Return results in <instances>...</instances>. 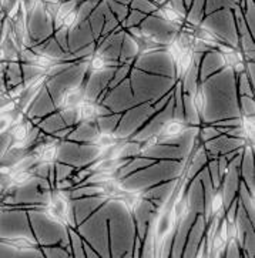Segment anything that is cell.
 <instances>
[{"label":"cell","mask_w":255,"mask_h":258,"mask_svg":"<svg viewBox=\"0 0 255 258\" xmlns=\"http://www.w3.org/2000/svg\"><path fill=\"white\" fill-rule=\"evenodd\" d=\"M200 27L214 34L218 42L227 43L231 47L238 49V33L231 9H218L203 17Z\"/></svg>","instance_id":"obj_1"},{"label":"cell","mask_w":255,"mask_h":258,"mask_svg":"<svg viewBox=\"0 0 255 258\" xmlns=\"http://www.w3.org/2000/svg\"><path fill=\"white\" fill-rule=\"evenodd\" d=\"M100 149L94 143H77L61 140L57 146V161L73 167H86L99 157Z\"/></svg>","instance_id":"obj_2"},{"label":"cell","mask_w":255,"mask_h":258,"mask_svg":"<svg viewBox=\"0 0 255 258\" xmlns=\"http://www.w3.org/2000/svg\"><path fill=\"white\" fill-rule=\"evenodd\" d=\"M154 113H157V110L153 106V103H150V101L139 103V104L133 106L129 110L123 111L121 117H120V121H118V125H117V128L113 133L115 136V139H118V140L130 139L137 130H140L141 127L144 125V123Z\"/></svg>","instance_id":"obj_3"},{"label":"cell","mask_w":255,"mask_h":258,"mask_svg":"<svg viewBox=\"0 0 255 258\" xmlns=\"http://www.w3.org/2000/svg\"><path fill=\"white\" fill-rule=\"evenodd\" d=\"M141 33L160 46H167L178 34L181 26H177L156 15H148L140 23Z\"/></svg>","instance_id":"obj_4"},{"label":"cell","mask_w":255,"mask_h":258,"mask_svg":"<svg viewBox=\"0 0 255 258\" xmlns=\"http://www.w3.org/2000/svg\"><path fill=\"white\" fill-rule=\"evenodd\" d=\"M101 103L104 106H107L111 110V113H123L133 106L139 104L134 94H133L129 77L123 80L121 83L117 84L115 87L110 89Z\"/></svg>","instance_id":"obj_5"},{"label":"cell","mask_w":255,"mask_h":258,"mask_svg":"<svg viewBox=\"0 0 255 258\" xmlns=\"http://www.w3.org/2000/svg\"><path fill=\"white\" fill-rule=\"evenodd\" d=\"M115 67H104L100 70L89 72L84 82H83V92H84V100L94 101L97 100L101 93L107 90L108 83L114 75Z\"/></svg>","instance_id":"obj_6"},{"label":"cell","mask_w":255,"mask_h":258,"mask_svg":"<svg viewBox=\"0 0 255 258\" xmlns=\"http://www.w3.org/2000/svg\"><path fill=\"white\" fill-rule=\"evenodd\" d=\"M247 143V140H244V139H237V137H231L227 134H220V136H217V137L203 143V144H204V149L207 151L208 160H211V158H217L220 154H225V153H230L232 150H238L241 147H244Z\"/></svg>","instance_id":"obj_7"},{"label":"cell","mask_w":255,"mask_h":258,"mask_svg":"<svg viewBox=\"0 0 255 258\" xmlns=\"http://www.w3.org/2000/svg\"><path fill=\"white\" fill-rule=\"evenodd\" d=\"M107 199V196H89V197L72 199L70 204L73 210L76 225L82 224L87 217H90L97 208H100V206H103Z\"/></svg>","instance_id":"obj_8"},{"label":"cell","mask_w":255,"mask_h":258,"mask_svg":"<svg viewBox=\"0 0 255 258\" xmlns=\"http://www.w3.org/2000/svg\"><path fill=\"white\" fill-rule=\"evenodd\" d=\"M96 43L94 34L91 32L90 23L89 20H84L80 23H74L69 29V51L80 50L83 47Z\"/></svg>","instance_id":"obj_9"},{"label":"cell","mask_w":255,"mask_h":258,"mask_svg":"<svg viewBox=\"0 0 255 258\" xmlns=\"http://www.w3.org/2000/svg\"><path fill=\"white\" fill-rule=\"evenodd\" d=\"M197 216L198 214H196L194 211L189 210L185 216L177 220V225H175V231H174L173 245H171L170 257H181L184 245H185V241H187V235H188L189 228H191V225L194 224L196 217Z\"/></svg>","instance_id":"obj_10"},{"label":"cell","mask_w":255,"mask_h":258,"mask_svg":"<svg viewBox=\"0 0 255 258\" xmlns=\"http://www.w3.org/2000/svg\"><path fill=\"white\" fill-rule=\"evenodd\" d=\"M239 177H241V181L247 185L249 192L255 196L254 144L247 143L242 149V156H241V163H239Z\"/></svg>","instance_id":"obj_11"},{"label":"cell","mask_w":255,"mask_h":258,"mask_svg":"<svg viewBox=\"0 0 255 258\" xmlns=\"http://www.w3.org/2000/svg\"><path fill=\"white\" fill-rule=\"evenodd\" d=\"M239 183H241V177H239V167L238 166H230L227 173L222 175L221 190L222 199H224V208H227L232 201L237 199L238 194Z\"/></svg>","instance_id":"obj_12"},{"label":"cell","mask_w":255,"mask_h":258,"mask_svg":"<svg viewBox=\"0 0 255 258\" xmlns=\"http://www.w3.org/2000/svg\"><path fill=\"white\" fill-rule=\"evenodd\" d=\"M207 227V220L204 214H198L196 217V221L194 224L191 225L189 228L188 235H187V241L184 245V250H182L181 257H196V252H197L198 245L204 237Z\"/></svg>","instance_id":"obj_13"},{"label":"cell","mask_w":255,"mask_h":258,"mask_svg":"<svg viewBox=\"0 0 255 258\" xmlns=\"http://www.w3.org/2000/svg\"><path fill=\"white\" fill-rule=\"evenodd\" d=\"M224 67H225V61H224V56L221 51H218L217 49H211L204 53V56L200 61V66H198L200 83H203L206 79H208L210 76H213L217 72H220Z\"/></svg>","instance_id":"obj_14"},{"label":"cell","mask_w":255,"mask_h":258,"mask_svg":"<svg viewBox=\"0 0 255 258\" xmlns=\"http://www.w3.org/2000/svg\"><path fill=\"white\" fill-rule=\"evenodd\" d=\"M57 108L54 106V103H53V99H51V96L47 92V89H46V86H43V89L40 90V93L37 94V97L34 99V101L30 104V107L29 110L26 111L25 116L29 118V120H33V118H43V117H46L50 113H53V111H56Z\"/></svg>","instance_id":"obj_15"},{"label":"cell","mask_w":255,"mask_h":258,"mask_svg":"<svg viewBox=\"0 0 255 258\" xmlns=\"http://www.w3.org/2000/svg\"><path fill=\"white\" fill-rule=\"evenodd\" d=\"M185 200L188 210L194 211L196 214H204V191L200 175L191 178L185 188Z\"/></svg>","instance_id":"obj_16"},{"label":"cell","mask_w":255,"mask_h":258,"mask_svg":"<svg viewBox=\"0 0 255 258\" xmlns=\"http://www.w3.org/2000/svg\"><path fill=\"white\" fill-rule=\"evenodd\" d=\"M99 133V127L96 124V120H84V121H80L74 125L66 140L77 143H94Z\"/></svg>","instance_id":"obj_17"},{"label":"cell","mask_w":255,"mask_h":258,"mask_svg":"<svg viewBox=\"0 0 255 258\" xmlns=\"http://www.w3.org/2000/svg\"><path fill=\"white\" fill-rule=\"evenodd\" d=\"M140 54V46L139 42L133 37L132 34L125 32L123 37V43H121V50H120V56H118V64L123 63H133L134 58Z\"/></svg>","instance_id":"obj_18"},{"label":"cell","mask_w":255,"mask_h":258,"mask_svg":"<svg viewBox=\"0 0 255 258\" xmlns=\"http://www.w3.org/2000/svg\"><path fill=\"white\" fill-rule=\"evenodd\" d=\"M180 84H181V90L184 94H189V96H194L196 92L200 87V77H198V66L193 64L185 70V73L181 76L180 79Z\"/></svg>","instance_id":"obj_19"},{"label":"cell","mask_w":255,"mask_h":258,"mask_svg":"<svg viewBox=\"0 0 255 258\" xmlns=\"http://www.w3.org/2000/svg\"><path fill=\"white\" fill-rule=\"evenodd\" d=\"M107 2L106 0H101L97 3V6L93 9L91 15L89 16V23H90L91 32L94 34V39L97 42V39L100 37L101 34V30H103V26H104V13L107 10Z\"/></svg>","instance_id":"obj_20"},{"label":"cell","mask_w":255,"mask_h":258,"mask_svg":"<svg viewBox=\"0 0 255 258\" xmlns=\"http://www.w3.org/2000/svg\"><path fill=\"white\" fill-rule=\"evenodd\" d=\"M237 200L242 206V208L245 210L247 216L249 217V220L255 224V196L251 194L249 190L247 188V185L242 183H239L238 194H237Z\"/></svg>","instance_id":"obj_21"},{"label":"cell","mask_w":255,"mask_h":258,"mask_svg":"<svg viewBox=\"0 0 255 258\" xmlns=\"http://www.w3.org/2000/svg\"><path fill=\"white\" fill-rule=\"evenodd\" d=\"M37 125L40 127L41 133L43 134H53L54 132H57L60 128H63V127H67L65 124V121H63V118L60 116V113H58V110L56 111H53V113H50L46 117H43L39 120V123Z\"/></svg>","instance_id":"obj_22"},{"label":"cell","mask_w":255,"mask_h":258,"mask_svg":"<svg viewBox=\"0 0 255 258\" xmlns=\"http://www.w3.org/2000/svg\"><path fill=\"white\" fill-rule=\"evenodd\" d=\"M182 110H184V121L187 125H201V117L198 114L197 107L194 104L193 96L182 93Z\"/></svg>","instance_id":"obj_23"},{"label":"cell","mask_w":255,"mask_h":258,"mask_svg":"<svg viewBox=\"0 0 255 258\" xmlns=\"http://www.w3.org/2000/svg\"><path fill=\"white\" fill-rule=\"evenodd\" d=\"M206 3L207 0H193L191 6L188 8L185 23L193 27H197L201 23L203 17L206 16Z\"/></svg>","instance_id":"obj_24"},{"label":"cell","mask_w":255,"mask_h":258,"mask_svg":"<svg viewBox=\"0 0 255 258\" xmlns=\"http://www.w3.org/2000/svg\"><path fill=\"white\" fill-rule=\"evenodd\" d=\"M121 113H110L106 116H100L96 118V124L99 127L100 133H114L118 125Z\"/></svg>","instance_id":"obj_25"},{"label":"cell","mask_w":255,"mask_h":258,"mask_svg":"<svg viewBox=\"0 0 255 258\" xmlns=\"http://www.w3.org/2000/svg\"><path fill=\"white\" fill-rule=\"evenodd\" d=\"M239 6L242 10L244 19L247 22L249 33L255 34V3L254 0H239Z\"/></svg>","instance_id":"obj_26"},{"label":"cell","mask_w":255,"mask_h":258,"mask_svg":"<svg viewBox=\"0 0 255 258\" xmlns=\"http://www.w3.org/2000/svg\"><path fill=\"white\" fill-rule=\"evenodd\" d=\"M69 240H70V252H72V257H84L83 237L73 227H69Z\"/></svg>","instance_id":"obj_27"},{"label":"cell","mask_w":255,"mask_h":258,"mask_svg":"<svg viewBox=\"0 0 255 258\" xmlns=\"http://www.w3.org/2000/svg\"><path fill=\"white\" fill-rule=\"evenodd\" d=\"M141 154V143L140 142H134V140H124L123 146L120 149V153H118V157L117 158H133L137 157Z\"/></svg>","instance_id":"obj_28"},{"label":"cell","mask_w":255,"mask_h":258,"mask_svg":"<svg viewBox=\"0 0 255 258\" xmlns=\"http://www.w3.org/2000/svg\"><path fill=\"white\" fill-rule=\"evenodd\" d=\"M84 101V92L83 87H76L69 92L65 93L63 96V101H61V107H69V106H79Z\"/></svg>","instance_id":"obj_29"},{"label":"cell","mask_w":255,"mask_h":258,"mask_svg":"<svg viewBox=\"0 0 255 258\" xmlns=\"http://www.w3.org/2000/svg\"><path fill=\"white\" fill-rule=\"evenodd\" d=\"M97 3L99 2H96V0H82L80 5L76 8V22L74 23H80V22L87 20L93 9L97 6Z\"/></svg>","instance_id":"obj_30"},{"label":"cell","mask_w":255,"mask_h":258,"mask_svg":"<svg viewBox=\"0 0 255 258\" xmlns=\"http://www.w3.org/2000/svg\"><path fill=\"white\" fill-rule=\"evenodd\" d=\"M132 67L133 63H123V64H118V66L115 67L114 75H113L110 83H108V90L115 87L118 83H121L123 80H125L129 77V75H130V72H132Z\"/></svg>","instance_id":"obj_31"},{"label":"cell","mask_w":255,"mask_h":258,"mask_svg":"<svg viewBox=\"0 0 255 258\" xmlns=\"http://www.w3.org/2000/svg\"><path fill=\"white\" fill-rule=\"evenodd\" d=\"M237 93L238 96H254V86L251 84L245 72L237 75Z\"/></svg>","instance_id":"obj_32"},{"label":"cell","mask_w":255,"mask_h":258,"mask_svg":"<svg viewBox=\"0 0 255 258\" xmlns=\"http://www.w3.org/2000/svg\"><path fill=\"white\" fill-rule=\"evenodd\" d=\"M238 107L241 116H255L254 96H238Z\"/></svg>","instance_id":"obj_33"},{"label":"cell","mask_w":255,"mask_h":258,"mask_svg":"<svg viewBox=\"0 0 255 258\" xmlns=\"http://www.w3.org/2000/svg\"><path fill=\"white\" fill-rule=\"evenodd\" d=\"M146 16H147V15L141 13L139 10H136V9H130V10H129V15H127L125 19L120 23V26L123 27L124 30L129 29V27H133V26H140L141 22L146 19Z\"/></svg>","instance_id":"obj_34"},{"label":"cell","mask_w":255,"mask_h":258,"mask_svg":"<svg viewBox=\"0 0 255 258\" xmlns=\"http://www.w3.org/2000/svg\"><path fill=\"white\" fill-rule=\"evenodd\" d=\"M129 8L136 9V10H139V12L148 16V15H153L156 12L157 9H158V5H156L151 0H132Z\"/></svg>","instance_id":"obj_35"},{"label":"cell","mask_w":255,"mask_h":258,"mask_svg":"<svg viewBox=\"0 0 255 258\" xmlns=\"http://www.w3.org/2000/svg\"><path fill=\"white\" fill-rule=\"evenodd\" d=\"M239 0H207L206 15L215 12L218 9H232L235 5H238Z\"/></svg>","instance_id":"obj_36"},{"label":"cell","mask_w":255,"mask_h":258,"mask_svg":"<svg viewBox=\"0 0 255 258\" xmlns=\"http://www.w3.org/2000/svg\"><path fill=\"white\" fill-rule=\"evenodd\" d=\"M107 2V6L110 9V12L117 17V20L121 23L125 16L129 15V10L130 8L127 6V5H123V3H118V2H115V0H106Z\"/></svg>","instance_id":"obj_37"},{"label":"cell","mask_w":255,"mask_h":258,"mask_svg":"<svg viewBox=\"0 0 255 258\" xmlns=\"http://www.w3.org/2000/svg\"><path fill=\"white\" fill-rule=\"evenodd\" d=\"M41 252H43V257H72L70 252L60 244L43 245Z\"/></svg>","instance_id":"obj_38"},{"label":"cell","mask_w":255,"mask_h":258,"mask_svg":"<svg viewBox=\"0 0 255 258\" xmlns=\"http://www.w3.org/2000/svg\"><path fill=\"white\" fill-rule=\"evenodd\" d=\"M53 167H54L56 181L69 178V177L74 173V170H76V167L70 166V164H66V163H61V161H57V160L53 163Z\"/></svg>","instance_id":"obj_39"},{"label":"cell","mask_w":255,"mask_h":258,"mask_svg":"<svg viewBox=\"0 0 255 258\" xmlns=\"http://www.w3.org/2000/svg\"><path fill=\"white\" fill-rule=\"evenodd\" d=\"M222 257H242V251H241V245L237 238H230L225 242V248H224V255Z\"/></svg>","instance_id":"obj_40"},{"label":"cell","mask_w":255,"mask_h":258,"mask_svg":"<svg viewBox=\"0 0 255 258\" xmlns=\"http://www.w3.org/2000/svg\"><path fill=\"white\" fill-rule=\"evenodd\" d=\"M242 118V128L244 132L247 134V142L249 144H254V139H255V118L254 116H241Z\"/></svg>","instance_id":"obj_41"},{"label":"cell","mask_w":255,"mask_h":258,"mask_svg":"<svg viewBox=\"0 0 255 258\" xmlns=\"http://www.w3.org/2000/svg\"><path fill=\"white\" fill-rule=\"evenodd\" d=\"M53 37L56 39V42L63 49V51H69V29L66 26H61V27L56 29L53 33Z\"/></svg>","instance_id":"obj_42"},{"label":"cell","mask_w":255,"mask_h":258,"mask_svg":"<svg viewBox=\"0 0 255 258\" xmlns=\"http://www.w3.org/2000/svg\"><path fill=\"white\" fill-rule=\"evenodd\" d=\"M210 210H211V216L220 213V211H225V208H224V199H222V194L220 188L215 190L214 196H213V200H211V207H210Z\"/></svg>","instance_id":"obj_43"},{"label":"cell","mask_w":255,"mask_h":258,"mask_svg":"<svg viewBox=\"0 0 255 258\" xmlns=\"http://www.w3.org/2000/svg\"><path fill=\"white\" fill-rule=\"evenodd\" d=\"M118 139H115V136L113 133H99L97 139L94 140V144H97L100 149L108 147L111 144H114Z\"/></svg>","instance_id":"obj_44"},{"label":"cell","mask_w":255,"mask_h":258,"mask_svg":"<svg viewBox=\"0 0 255 258\" xmlns=\"http://www.w3.org/2000/svg\"><path fill=\"white\" fill-rule=\"evenodd\" d=\"M170 2V5L173 6V9L181 16V19H184V22H185V16H187V12H188V8L185 6V3H184V0H168Z\"/></svg>","instance_id":"obj_45"},{"label":"cell","mask_w":255,"mask_h":258,"mask_svg":"<svg viewBox=\"0 0 255 258\" xmlns=\"http://www.w3.org/2000/svg\"><path fill=\"white\" fill-rule=\"evenodd\" d=\"M217 164H218V170H220V174L222 177V175L227 173V170H228V160L225 158L224 154H220L217 157Z\"/></svg>","instance_id":"obj_46"},{"label":"cell","mask_w":255,"mask_h":258,"mask_svg":"<svg viewBox=\"0 0 255 258\" xmlns=\"http://www.w3.org/2000/svg\"><path fill=\"white\" fill-rule=\"evenodd\" d=\"M83 251H84V257H99V254L96 252V250L91 247L87 241L83 240Z\"/></svg>","instance_id":"obj_47"},{"label":"cell","mask_w":255,"mask_h":258,"mask_svg":"<svg viewBox=\"0 0 255 258\" xmlns=\"http://www.w3.org/2000/svg\"><path fill=\"white\" fill-rule=\"evenodd\" d=\"M115 2H118V3H123V5H127V6H129L132 0H115Z\"/></svg>","instance_id":"obj_48"},{"label":"cell","mask_w":255,"mask_h":258,"mask_svg":"<svg viewBox=\"0 0 255 258\" xmlns=\"http://www.w3.org/2000/svg\"><path fill=\"white\" fill-rule=\"evenodd\" d=\"M43 3H58V2H61V0H41Z\"/></svg>","instance_id":"obj_49"},{"label":"cell","mask_w":255,"mask_h":258,"mask_svg":"<svg viewBox=\"0 0 255 258\" xmlns=\"http://www.w3.org/2000/svg\"><path fill=\"white\" fill-rule=\"evenodd\" d=\"M151 2H154L156 5H158V6H161V5H163L164 2H167V0H151Z\"/></svg>","instance_id":"obj_50"}]
</instances>
